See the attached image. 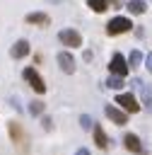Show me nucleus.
<instances>
[{"instance_id":"obj_1","label":"nucleus","mask_w":152,"mask_h":155,"mask_svg":"<svg viewBox=\"0 0 152 155\" xmlns=\"http://www.w3.org/2000/svg\"><path fill=\"white\" fill-rule=\"evenodd\" d=\"M128 31H133V22L128 17L116 15V17H111L106 22V34L109 36H118V34H128Z\"/></svg>"},{"instance_id":"obj_2","label":"nucleus","mask_w":152,"mask_h":155,"mask_svg":"<svg viewBox=\"0 0 152 155\" xmlns=\"http://www.w3.org/2000/svg\"><path fill=\"white\" fill-rule=\"evenodd\" d=\"M109 70H111V75H118V78H128V73H130V65H128V58L123 56V53H113L111 56V61H109Z\"/></svg>"},{"instance_id":"obj_3","label":"nucleus","mask_w":152,"mask_h":155,"mask_svg":"<svg viewBox=\"0 0 152 155\" xmlns=\"http://www.w3.org/2000/svg\"><path fill=\"white\" fill-rule=\"evenodd\" d=\"M113 104H116L118 109H123L125 114H135V111H140V104H138V99H135L133 92H118L116 99H113Z\"/></svg>"},{"instance_id":"obj_4","label":"nucleus","mask_w":152,"mask_h":155,"mask_svg":"<svg viewBox=\"0 0 152 155\" xmlns=\"http://www.w3.org/2000/svg\"><path fill=\"white\" fill-rule=\"evenodd\" d=\"M22 75H24V80L31 85V90H34L36 94H43V92H46V82H43V78L39 75V70H36L34 65H27Z\"/></svg>"},{"instance_id":"obj_5","label":"nucleus","mask_w":152,"mask_h":155,"mask_svg":"<svg viewBox=\"0 0 152 155\" xmlns=\"http://www.w3.org/2000/svg\"><path fill=\"white\" fill-rule=\"evenodd\" d=\"M58 41L68 48H80L82 46V34L77 29H60L58 31Z\"/></svg>"},{"instance_id":"obj_6","label":"nucleus","mask_w":152,"mask_h":155,"mask_svg":"<svg viewBox=\"0 0 152 155\" xmlns=\"http://www.w3.org/2000/svg\"><path fill=\"white\" fill-rule=\"evenodd\" d=\"M55 61H58V68L65 73V75H72L75 70H77V63H75V56L70 53V51H58V56H55Z\"/></svg>"},{"instance_id":"obj_7","label":"nucleus","mask_w":152,"mask_h":155,"mask_svg":"<svg viewBox=\"0 0 152 155\" xmlns=\"http://www.w3.org/2000/svg\"><path fill=\"white\" fill-rule=\"evenodd\" d=\"M104 114H106L109 121H113V124H118V126H125V124H128V114H125L123 109H118L116 104H106V107H104Z\"/></svg>"},{"instance_id":"obj_8","label":"nucleus","mask_w":152,"mask_h":155,"mask_svg":"<svg viewBox=\"0 0 152 155\" xmlns=\"http://www.w3.org/2000/svg\"><path fill=\"white\" fill-rule=\"evenodd\" d=\"M123 145H125L130 153H135V155H142V153H145V145L140 143V136H135V133H125V136H123Z\"/></svg>"},{"instance_id":"obj_9","label":"nucleus","mask_w":152,"mask_h":155,"mask_svg":"<svg viewBox=\"0 0 152 155\" xmlns=\"http://www.w3.org/2000/svg\"><path fill=\"white\" fill-rule=\"evenodd\" d=\"M29 41L27 39H17L14 44H12V48H10V56L14 58V61H19V58H24V56H29Z\"/></svg>"},{"instance_id":"obj_10","label":"nucleus","mask_w":152,"mask_h":155,"mask_svg":"<svg viewBox=\"0 0 152 155\" xmlns=\"http://www.w3.org/2000/svg\"><path fill=\"white\" fill-rule=\"evenodd\" d=\"M24 19H27V24H36V27H46V24H51V17H48L46 12H29Z\"/></svg>"},{"instance_id":"obj_11","label":"nucleus","mask_w":152,"mask_h":155,"mask_svg":"<svg viewBox=\"0 0 152 155\" xmlns=\"http://www.w3.org/2000/svg\"><path fill=\"white\" fill-rule=\"evenodd\" d=\"M92 133H94V143H97V148H101V150H106V148H109V136L104 133V128H101V124H97V126L92 128Z\"/></svg>"},{"instance_id":"obj_12","label":"nucleus","mask_w":152,"mask_h":155,"mask_svg":"<svg viewBox=\"0 0 152 155\" xmlns=\"http://www.w3.org/2000/svg\"><path fill=\"white\" fill-rule=\"evenodd\" d=\"M138 92H140V99H142L145 109H152V82H142L138 87Z\"/></svg>"},{"instance_id":"obj_13","label":"nucleus","mask_w":152,"mask_h":155,"mask_svg":"<svg viewBox=\"0 0 152 155\" xmlns=\"http://www.w3.org/2000/svg\"><path fill=\"white\" fill-rule=\"evenodd\" d=\"M7 131H10L12 143H22V140H24V131H22V126H19L17 121H7Z\"/></svg>"},{"instance_id":"obj_14","label":"nucleus","mask_w":152,"mask_h":155,"mask_svg":"<svg viewBox=\"0 0 152 155\" xmlns=\"http://www.w3.org/2000/svg\"><path fill=\"white\" fill-rule=\"evenodd\" d=\"M104 87H109V90H116V92H121V90L125 87V80H123V78H118V75H109V78L104 80Z\"/></svg>"},{"instance_id":"obj_15","label":"nucleus","mask_w":152,"mask_h":155,"mask_svg":"<svg viewBox=\"0 0 152 155\" xmlns=\"http://www.w3.org/2000/svg\"><path fill=\"white\" fill-rule=\"evenodd\" d=\"M125 7H128L130 15H142V12L147 10V2H145V0H128Z\"/></svg>"},{"instance_id":"obj_16","label":"nucleus","mask_w":152,"mask_h":155,"mask_svg":"<svg viewBox=\"0 0 152 155\" xmlns=\"http://www.w3.org/2000/svg\"><path fill=\"white\" fill-rule=\"evenodd\" d=\"M87 5L92 7V12H97V15H101V12H106L111 5H109V0H87Z\"/></svg>"},{"instance_id":"obj_17","label":"nucleus","mask_w":152,"mask_h":155,"mask_svg":"<svg viewBox=\"0 0 152 155\" xmlns=\"http://www.w3.org/2000/svg\"><path fill=\"white\" fill-rule=\"evenodd\" d=\"M140 63H145V56H142L138 48H133L130 56H128V65H130V68H140Z\"/></svg>"},{"instance_id":"obj_18","label":"nucleus","mask_w":152,"mask_h":155,"mask_svg":"<svg viewBox=\"0 0 152 155\" xmlns=\"http://www.w3.org/2000/svg\"><path fill=\"white\" fill-rule=\"evenodd\" d=\"M29 114L31 116H43V102L41 99H31L29 102Z\"/></svg>"},{"instance_id":"obj_19","label":"nucleus","mask_w":152,"mask_h":155,"mask_svg":"<svg viewBox=\"0 0 152 155\" xmlns=\"http://www.w3.org/2000/svg\"><path fill=\"white\" fill-rule=\"evenodd\" d=\"M80 126H82L84 131H89V128H94L97 124H94V119H92L89 114H82V116H80Z\"/></svg>"},{"instance_id":"obj_20","label":"nucleus","mask_w":152,"mask_h":155,"mask_svg":"<svg viewBox=\"0 0 152 155\" xmlns=\"http://www.w3.org/2000/svg\"><path fill=\"white\" fill-rule=\"evenodd\" d=\"M41 126H43V131H53V119L48 114H43L41 116Z\"/></svg>"},{"instance_id":"obj_21","label":"nucleus","mask_w":152,"mask_h":155,"mask_svg":"<svg viewBox=\"0 0 152 155\" xmlns=\"http://www.w3.org/2000/svg\"><path fill=\"white\" fill-rule=\"evenodd\" d=\"M10 102H12V107H14V109H17V111H24V107H22V104H19V99H17V97H14V94H12V97H10Z\"/></svg>"},{"instance_id":"obj_22","label":"nucleus","mask_w":152,"mask_h":155,"mask_svg":"<svg viewBox=\"0 0 152 155\" xmlns=\"http://www.w3.org/2000/svg\"><path fill=\"white\" fill-rule=\"evenodd\" d=\"M145 68L152 73V53H147V56H145Z\"/></svg>"},{"instance_id":"obj_23","label":"nucleus","mask_w":152,"mask_h":155,"mask_svg":"<svg viewBox=\"0 0 152 155\" xmlns=\"http://www.w3.org/2000/svg\"><path fill=\"white\" fill-rule=\"evenodd\" d=\"M133 34H135L138 39H142V36H145V29H142V27H138V29H133Z\"/></svg>"},{"instance_id":"obj_24","label":"nucleus","mask_w":152,"mask_h":155,"mask_svg":"<svg viewBox=\"0 0 152 155\" xmlns=\"http://www.w3.org/2000/svg\"><path fill=\"white\" fill-rule=\"evenodd\" d=\"M75 155H92V153H89L87 148H77V150H75Z\"/></svg>"},{"instance_id":"obj_25","label":"nucleus","mask_w":152,"mask_h":155,"mask_svg":"<svg viewBox=\"0 0 152 155\" xmlns=\"http://www.w3.org/2000/svg\"><path fill=\"white\" fill-rule=\"evenodd\" d=\"M121 2H123V0H109V5H111V7H121Z\"/></svg>"},{"instance_id":"obj_26","label":"nucleus","mask_w":152,"mask_h":155,"mask_svg":"<svg viewBox=\"0 0 152 155\" xmlns=\"http://www.w3.org/2000/svg\"><path fill=\"white\" fill-rule=\"evenodd\" d=\"M46 2H53V5H58V2H65V0H46Z\"/></svg>"}]
</instances>
